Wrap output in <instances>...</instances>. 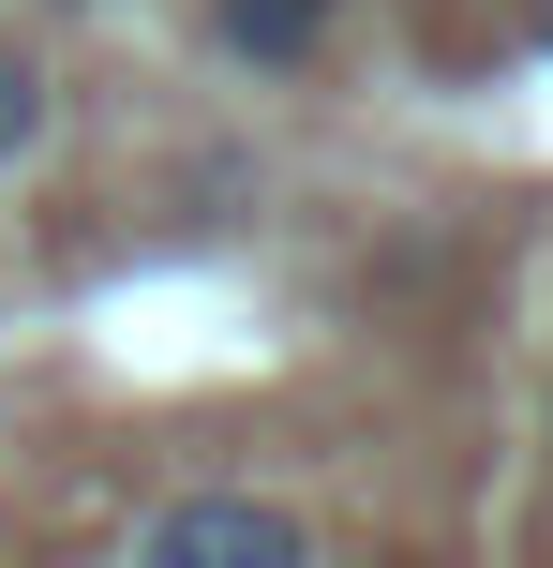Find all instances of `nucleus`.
Segmentation results:
<instances>
[{"instance_id": "f257e3e1", "label": "nucleus", "mask_w": 553, "mask_h": 568, "mask_svg": "<svg viewBox=\"0 0 553 568\" xmlns=\"http://www.w3.org/2000/svg\"><path fill=\"white\" fill-rule=\"evenodd\" d=\"M135 568H315V524L285 509V494H180V509H150Z\"/></svg>"}, {"instance_id": "f03ea898", "label": "nucleus", "mask_w": 553, "mask_h": 568, "mask_svg": "<svg viewBox=\"0 0 553 568\" xmlns=\"http://www.w3.org/2000/svg\"><path fill=\"white\" fill-rule=\"evenodd\" d=\"M209 30H225L239 60H315V30H329V0H209Z\"/></svg>"}, {"instance_id": "7ed1b4c3", "label": "nucleus", "mask_w": 553, "mask_h": 568, "mask_svg": "<svg viewBox=\"0 0 553 568\" xmlns=\"http://www.w3.org/2000/svg\"><path fill=\"white\" fill-rule=\"evenodd\" d=\"M30 150H45V60L0 45V165H30Z\"/></svg>"}]
</instances>
